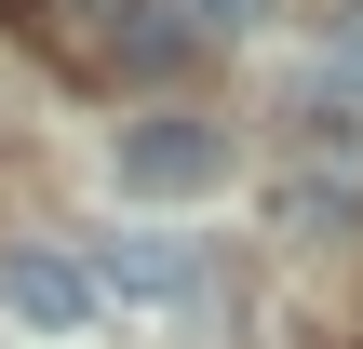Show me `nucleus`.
<instances>
[{
    "label": "nucleus",
    "instance_id": "1",
    "mask_svg": "<svg viewBox=\"0 0 363 349\" xmlns=\"http://www.w3.org/2000/svg\"><path fill=\"white\" fill-rule=\"evenodd\" d=\"M94 296L108 309H216V256L175 229H108L94 242Z\"/></svg>",
    "mask_w": 363,
    "mask_h": 349
},
{
    "label": "nucleus",
    "instance_id": "2",
    "mask_svg": "<svg viewBox=\"0 0 363 349\" xmlns=\"http://www.w3.org/2000/svg\"><path fill=\"white\" fill-rule=\"evenodd\" d=\"M108 175H121V202H189V188L229 175V135H216V121H121Z\"/></svg>",
    "mask_w": 363,
    "mask_h": 349
},
{
    "label": "nucleus",
    "instance_id": "3",
    "mask_svg": "<svg viewBox=\"0 0 363 349\" xmlns=\"http://www.w3.org/2000/svg\"><path fill=\"white\" fill-rule=\"evenodd\" d=\"M0 309H13L27 336H81L108 296H94V256H40V242H13V256H0Z\"/></svg>",
    "mask_w": 363,
    "mask_h": 349
},
{
    "label": "nucleus",
    "instance_id": "4",
    "mask_svg": "<svg viewBox=\"0 0 363 349\" xmlns=\"http://www.w3.org/2000/svg\"><path fill=\"white\" fill-rule=\"evenodd\" d=\"M323 81H337V108L363 94V13H337V27H323Z\"/></svg>",
    "mask_w": 363,
    "mask_h": 349
},
{
    "label": "nucleus",
    "instance_id": "5",
    "mask_svg": "<svg viewBox=\"0 0 363 349\" xmlns=\"http://www.w3.org/2000/svg\"><path fill=\"white\" fill-rule=\"evenodd\" d=\"M189 27H216V40H242V27H269V0H189Z\"/></svg>",
    "mask_w": 363,
    "mask_h": 349
},
{
    "label": "nucleus",
    "instance_id": "6",
    "mask_svg": "<svg viewBox=\"0 0 363 349\" xmlns=\"http://www.w3.org/2000/svg\"><path fill=\"white\" fill-rule=\"evenodd\" d=\"M54 13H81V27H94V13H108V0H54Z\"/></svg>",
    "mask_w": 363,
    "mask_h": 349
}]
</instances>
